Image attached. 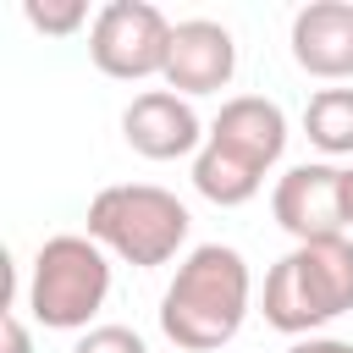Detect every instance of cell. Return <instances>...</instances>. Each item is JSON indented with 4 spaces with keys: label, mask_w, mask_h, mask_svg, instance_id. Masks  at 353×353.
<instances>
[{
    "label": "cell",
    "mask_w": 353,
    "mask_h": 353,
    "mask_svg": "<svg viewBox=\"0 0 353 353\" xmlns=\"http://www.w3.org/2000/svg\"><path fill=\"white\" fill-rule=\"evenodd\" d=\"M248 309H254L248 259L232 243H199L160 292V331L182 353H215L243 331Z\"/></svg>",
    "instance_id": "cell-1"
},
{
    "label": "cell",
    "mask_w": 353,
    "mask_h": 353,
    "mask_svg": "<svg viewBox=\"0 0 353 353\" xmlns=\"http://www.w3.org/2000/svg\"><path fill=\"white\" fill-rule=\"evenodd\" d=\"M353 309V237H314L292 243L270 270L259 292V314L281 336H320L336 314Z\"/></svg>",
    "instance_id": "cell-2"
},
{
    "label": "cell",
    "mask_w": 353,
    "mask_h": 353,
    "mask_svg": "<svg viewBox=\"0 0 353 353\" xmlns=\"http://www.w3.org/2000/svg\"><path fill=\"white\" fill-rule=\"evenodd\" d=\"M188 226H193L188 204L154 182H110L88 199V237L110 259L138 265V270L171 265L188 243Z\"/></svg>",
    "instance_id": "cell-3"
},
{
    "label": "cell",
    "mask_w": 353,
    "mask_h": 353,
    "mask_svg": "<svg viewBox=\"0 0 353 353\" xmlns=\"http://www.w3.org/2000/svg\"><path fill=\"white\" fill-rule=\"evenodd\" d=\"M22 298L44 331H88L110 298V254L88 232H55L39 243Z\"/></svg>",
    "instance_id": "cell-4"
},
{
    "label": "cell",
    "mask_w": 353,
    "mask_h": 353,
    "mask_svg": "<svg viewBox=\"0 0 353 353\" xmlns=\"http://www.w3.org/2000/svg\"><path fill=\"white\" fill-rule=\"evenodd\" d=\"M171 33L176 22L149 6V0H110L94 11L88 28V61L116 77V83H143V77H165V55H171Z\"/></svg>",
    "instance_id": "cell-5"
},
{
    "label": "cell",
    "mask_w": 353,
    "mask_h": 353,
    "mask_svg": "<svg viewBox=\"0 0 353 353\" xmlns=\"http://www.w3.org/2000/svg\"><path fill=\"white\" fill-rule=\"evenodd\" d=\"M270 215L292 243H314V237H347V165L331 160H303L292 171L276 176L270 193Z\"/></svg>",
    "instance_id": "cell-6"
},
{
    "label": "cell",
    "mask_w": 353,
    "mask_h": 353,
    "mask_svg": "<svg viewBox=\"0 0 353 353\" xmlns=\"http://www.w3.org/2000/svg\"><path fill=\"white\" fill-rule=\"evenodd\" d=\"M121 138L132 154L143 160H182V154H199L210 127L199 121V110L171 94V88H143L132 94V105L121 110Z\"/></svg>",
    "instance_id": "cell-7"
},
{
    "label": "cell",
    "mask_w": 353,
    "mask_h": 353,
    "mask_svg": "<svg viewBox=\"0 0 353 353\" xmlns=\"http://www.w3.org/2000/svg\"><path fill=\"white\" fill-rule=\"evenodd\" d=\"M237 72V39L232 28L210 22V17H188L171 33V55H165V88L193 99V94H221Z\"/></svg>",
    "instance_id": "cell-8"
},
{
    "label": "cell",
    "mask_w": 353,
    "mask_h": 353,
    "mask_svg": "<svg viewBox=\"0 0 353 353\" xmlns=\"http://www.w3.org/2000/svg\"><path fill=\"white\" fill-rule=\"evenodd\" d=\"M292 61L320 83L353 77V0H309L292 11Z\"/></svg>",
    "instance_id": "cell-9"
},
{
    "label": "cell",
    "mask_w": 353,
    "mask_h": 353,
    "mask_svg": "<svg viewBox=\"0 0 353 353\" xmlns=\"http://www.w3.org/2000/svg\"><path fill=\"white\" fill-rule=\"evenodd\" d=\"M210 143L226 149V154H237V160H248L254 171H270L287 154V116L265 94H237V99H226L215 110Z\"/></svg>",
    "instance_id": "cell-10"
},
{
    "label": "cell",
    "mask_w": 353,
    "mask_h": 353,
    "mask_svg": "<svg viewBox=\"0 0 353 353\" xmlns=\"http://www.w3.org/2000/svg\"><path fill=\"white\" fill-rule=\"evenodd\" d=\"M193 188H199L210 204L237 210V204H248V199L265 188V171H254L248 160H237V154H226V149H215V143L204 138V149L193 154Z\"/></svg>",
    "instance_id": "cell-11"
},
{
    "label": "cell",
    "mask_w": 353,
    "mask_h": 353,
    "mask_svg": "<svg viewBox=\"0 0 353 353\" xmlns=\"http://www.w3.org/2000/svg\"><path fill=\"white\" fill-rule=\"evenodd\" d=\"M303 132L320 154H353V88H314L303 105Z\"/></svg>",
    "instance_id": "cell-12"
},
{
    "label": "cell",
    "mask_w": 353,
    "mask_h": 353,
    "mask_svg": "<svg viewBox=\"0 0 353 353\" xmlns=\"http://www.w3.org/2000/svg\"><path fill=\"white\" fill-rule=\"evenodd\" d=\"M22 17H28V28H39L50 39H66V33H77L88 22V6L83 0H22Z\"/></svg>",
    "instance_id": "cell-13"
},
{
    "label": "cell",
    "mask_w": 353,
    "mask_h": 353,
    "mask_svg": "<svg viewBox=\"0 0 353 353\" xmlns=\"http://www.w3.org/2000/svg\"><path fill=\"white\" fill-rule=\"evenodd\" d=\"M72 353H149V347H143V336L132 325H88L72 342Z\"/></svg>",
    "instance_id": "cell-14"
},
{
    "label": "cell",
    "mask_w": 353,
    "mask_h": 353,
    "mask_svg": "<svg viewBox=\"0 0 353 353\" xmlns=\"http://www.w3.org/2000/svg\"><path fill=\"white\" fill-rule=\"evenodd\" d=\"M0 353H33V336H28V325H22L17 309L0 314Z\"/></svg>",
    "instance_id": "cell-15"
},
{
    "label": "cell",
    "mask_w": 353,
    "mask_h": 353,
    "mask_svg": "<svg viewBox=\"0 0 353 353\" xmlns=\"http://www.w3.org/2000/svg\"><path fill=\"white\" fill-rule=\"evenodd\" d=\"M287 353H353V342L347 336H298Z\"/></svg>",
    "instance_id": "cell-16"
},
{
    "label": "cell",
    "mask_w": 353,
    "mask_h": 353,
    "mask_svg": "<svg viewBox=\"0 0 353 353\" xmlns=\"http://www.w3.org/2000/svg\"><path fill=\"white\" fill-rule=\"evenodd\" d=\"M347 221H353V165H347Z\"/></svg>",
    "instance_id": "cell-17"
}]
</instances>
